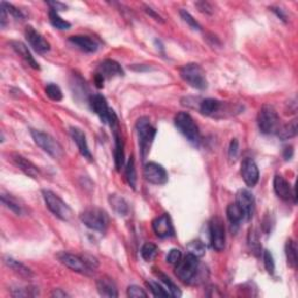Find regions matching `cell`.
Instances as JSON below:
<instances>
[{"label": "cell", "instance_id": "cell-22", "mask_svg": "<svg viewBox=\"0 0 298 298\" xmlns=\"http://www.w3.org/2000/svg\"><path fill=\"white\" fill-rule=\"evenodd\" d=\"M97 290L99 295L103 297L114 298L118 297V289L112 279L107 276H103L97 280Z\"/></svg>", "mask_w": 298, "mask_h": 298}, {"label": "cell", "instance_id": "cell-30", "mask_svg": "<svg viewBox=\"0 0 298 298\" xmlns=\"http://www.w3.org/2000/svg\"><path fill=\"white\" fill-rule=\"evenodd\" d=\"M285 255H287V261L289 267L296 268L297 266V246L296 242L292 239H289L285 244Z\"/></svg>", "mask_w": 298, "mask_h": 298}, {"label": "cell", "instance_id": "cell-18", "mask_svg": "<svg viewBox=\"0 0 298 298\" xmlns=\"http://www.w3.org/2000/svg\"><path fill=\"white\" fill-rule=\"evenodd\" d=\"M274 191L277 194V197L283 201L295 198V191H293L291 184L281 175H276L274 177Z\"/></svg>", "mask_w": 298, "mask_h": 298}, {"label": "cell", "instance_id": "cell-7", "mask_svg": "<svg viewBox=\"0 0 298 298\" xmlns=\"http://www.w3.org/2000/svg\"><path fill=\"white\" fill-rule=\"evenodd\" d=\"M200 270V261L198 257L189 254L184 259H181L175 267V274L184 283H191Z\"/></svg>", "mask_w": 298, "mask_h": 298}, {"label": "cell", "instance_id": "cell-41", "mask_svg": "<svg viewBox=\"0 0 298 298\" xmlns=\"http://www.w3.org/2000/svg\"><path fill=\"white\" fill-rule=\"evenodd\" d=\"M180 14H181L182 19L184 20V22L188 23V25L191 27L192 29H194V30H200L201 29V25L196 21V19H193V17L189 13V12H186L184 10H181Z\"/></svg>", "mask_w": 298, "mask_h": 298}, {"label": "cell", "instance_id": "cell-35", "mask_svg": "<svg viewBox=\"0 0 298 298\" xmlns=\"http://www.w3.org/2000/svg\"><path fill=\"white\" fill-rule=\"evenodd\" d=\"M157 246L153 244V242H146L141 248V256L145 261L149 262L155 259V256L157 255Z\"/></svg>", "mask_w": 298, "mask_h": 298}, {"label": "cell", "instance_id": "cell-2", "mask_svg": "<svg viewBox=\"0 0 298 298\" xmlns=\"http://www.w3.org/2000/svg\"><path fill=\"white\" fill-rule=\"evenodd\" d=\"M43 200H45L47 208L50 210V212L55 214L58 219L63 221H69L73 218V210L67 203L58 197L56 193H54L50 190H43L42 191Z\"/></svg>", "mask_w": 298, "mask_h": 298}, {"label": "cell", "instance_id": "cell-6", "mask_svg": "<svg viewBox=\"0 0 298 298\" xmlns=\"http://www.w3.org/2000/svg\"><path fill=\"white\" fill-rule=\"evenodd\" d=\"M257 125L263 134L277 133L280 128V117L272 105H263L257 114Z\"/></svg>", "mask_w": 298, "mask_h": 298}, {"label": "cell", "instance_id": "cell-27", "mask_svg": "<svg viewBox=\"0 0 298 298\" xmlns=\"http://www.w3.org/2000/svg\"><path fill=\"white\" fill-rule=\"evenodd\" d=\"M298 127H297V119H293L288 124H285L284 126H282L277 130V137H279L281 140H290V139L295 138L298 132Z\"/></svg>", "mask_w": 298, "mask_h": 298}, {"label": "cell", "instance_id": "cell-42", "mask_svg": "<svg viewBox=\"0 0 298 298\" xmlns=\"http://www.w3.org/2000/svg\"><path fill=\"white\" fill-rule=\"evenodd\" d=\"M127 295L130 298H146L148 296L145 290L138 287V285H129L128 289H127Z\"/></svg>", "mask_w": 298, "mask_h": 298}, {"label": "cell", "instance_id": "cell-32", "mask_svg": "<svg viewBox=\"0 0 298 298\" xmlns=\"http://www.w3.org/2000/svg\"><path fill=\"white\" fill-rule=\"evenodd\" d=\"M126 180L128 182L130 188L135 190L137 186V169H135L134 157L130 156L126 165Z\"/></svg>", "mask_w": 298, "mask_h": 298}, {"label": "cell", "instance_id": "cell-44", "mask_svg": "<svg viewBox=\"0 0 298 298\" xmlns=\"http://www.w3.org/2000/svg\"><path fill=\"white\" fill-rule=\"evenodd\" d=\"M2 5L5 7L6 9V11L9 12V13H11L12 15H13V17L15 18V19H18V20H22L23 18V14H22V12L20 11V10H18L17 7H14L13 5H12V4H9V3H5V2H3L2 3Z\"/></svg>", "mask_w": 298, "mask_h": 298}, {"label": "cell", "instance_id": "cell-33", "mask_svg": "<svg viewBox=\"0 0 298 298\" xmlns=\"http://www.w3.org/2000/svg\"><path fill=\"white\" fill-rule=\"evenodd\" d=\"M186 249H188L189 254H192V255L197 257H202L206 252V246L202 240H192L190 241L188 246H186Z\"/></svg>", "mask_w": 298, "mask_h": 298}, {"label": "cell", "instance_id": "cell-29", "mask_svg": "<svg viewBox=\"0 0 298 298\" xmlns=\"http://www.w3.org/2000/svg\"><path fill=\"white\" fill-rule=\"evenodd\" d=\"M226 214H227V218L232 226H239L241 220L244 219V213H242L239 206L237 205V203H231L227 206Z\"/></svg>", "mask_w": 298, "mask_h": 298}, {"label": "cell", "instance_id": "cell-4", "mask_svg": "<svg viewBox=\"0 0 298 298\" xmlns=\"http://www.w3.org/2000/svg\"><path fill=\"white\" fill-rule=\"evenodd\" d=\"M137 132L139 138V147H140V153L142 160H145L147 155L149 154L150 147L156 135V129L150 125L148 118H140L137 122Z\"/></svg>", "mask_w": 298, "mask_h": 298}, {"label": "cell", "instance_id": "cell-21", "mask_svg": "<svg viewBox=\"0 0 298 298\" xmlns=\"http://www.w3.org/2000/svg\"><path fill=\"white\" fill-rule=\"evenodd\" d=\"M69 41L85 53H96L98 50V43L94 39L86 35H75L70 37Z\"/></svg>", "mask_w": 298, "mask_h": 298}, {"label": "cell", "instance_id": "cell-39", "mask_svg": "<svg viewBox=\"0 0 298 298\" xmlns=\"http://www.w3.org/2000/svg\"><path fill=\"white\" fill-rule=\"evenodd\" d=\"M147 284H148L150 291L153 292L154 296H156V297H169L170 296V293L167 291V289L162 287L161 284H158L157 282L149 281V282H147Z\"/></svg>", "mask_w": 298, "mask_h": 298}, {"label": "cell", "instance_id": "cell-25", "mask_svg": "<svg viewBox=\"0 0 298 298\" xmlns=\"http://www.w3.org/2000/svg\"><path fill=\"white\" fill-rule=\"evenodd\" d=\"M222 106H224V103L222 102L217 101V99L209 98V99H204V101H202L200 110L204 116L214 117V114L219 112Z\"/></svg>", "mask_w": 298, "mask_h": 298}, {"label": "cell", "instance_id": "cell-26", "mask_svg": "<svg viewBox=\"0 0 298 298\" xmlns=\"http://www.w3.org/2000/svg\"><path fill=\"white\" fill-rule=\"evenodd\" d=\"M5 264L13 270L15 274H18L19 276L23 277V279L29 280L34 276L33 272H31L28 267H26V266L21 263V262L12 259V257H5Z\"/></svg>", "mask_w": 298, "mask_h": 298}, {"label": "cell", "instance_id": "cell-37", "mask_svg": "<svg viewBox=\"0 0 298 298\" xmlns=\"http://www.w3.org/2000/svg\"><path fill=\"white\" fill-rule=\"evenodd\" d=\"M46 93H47V96L51 99V101H55V102L62 101V98H63L62 90L59 89L58 85L54 84V83H49V84L46 86Z\"/></svg>", "mask_w": 298, "mask_h": 298}, {"label": "cell", "instance_id": "cell-31", "mask_svg": "<svg viewBox=\"0 0 298 298\" xmlns=\"http://www.w3.org/2000/svg\"><path fill=\"white\" fill-rule=\"evenodd\" d=\"M156 275L158 276V279L161 280L162 283L164 284V287L167 289V291H168L170 293V296L172 297H181L182 296V292L181 290L178 289V287L176 284L174 283V282L169 279L168 276L164 275L163 273H156Z\"/></svg>", "mask_w": 298, "mask_h": 298}, {"label": "cell", "instance_id": "cell-14", "mask_svg": "<svg viewBox=\"0 0 298 298\" xmlns=\"http://www.w3.org/2000/svg\"><path fill=\"white\" fill-rule=\"evenodd\" d=\"M90 106L94 113L97 114L101 119L102 122L104 124H109V116L111 112V109L107 105V102L105 97L101 93L92 94L90 97Z\"/></svg>", "mask_w": 298, "mask_h": 298}, {"label": "cell", "instance_id": "cell-38", "mask_svg": "<svg viewBox=\"0 0 298 298\" xmlns=\"http://www.w3.org/2000/svg\"><path fill=\"white\" fill-rule=\"evenodd\" d=\"M248 245L250 249L253 250L254 253H260L261 246H260V240H259V234H257L255 228H250L248 233Z\"/></svg>", "mask_w": 298, "mask_h": 298}, {"label": "cell", "instance_id": "cell-47", "mask_svg": "<svg viewBox=\"0 0 298 298\" xmlns=\"http://www.w3.org/2000/svg\"><path fill=\"white\" fill-rule=\"evenodd\" d=\"M48 5L51 7L50 10H54V11H61V10L67 9V5L58 2H48Z\"/></svg>", "mask_w": 298, "mask_h": 298}, {"label": "cell", "instance_id": "cell-49", "mask_svg": "<svg viewBox=\"0 0 298 298\" xmlns=\"http://www.w3.org/2000/svg\"><path fill=\"white\" fill-rule=\"evenodd\" d=\"M292 155H293V149H292V147L290 146V147H285L284 148V152H283V157L285 158V160H290V158L292 157Z\"/></svg>", "mask_w": 298, "mask_h": 298}, {"label": "cell", "instance_id": "cell-28", "mask_svg": "<svg viewBox=\"0 0 298 298\" xmlns=\"http://www.w3.org/2000/svg\"><path fill=\"white\" fill-rule=\"evenodd\" d=\"M109 202L114 211H116L119 216H126L128 213V204L122 197H119L117 194H111L109 198Z\"/></svg>", "mask_w": 298, "mask_h": 298}, {"label": "cell", "instance_id": "cell-8", "mask_svg": "<svg viewBox=\"0 0 298 298\" xmlns=\"http://www.w3.org/2000/svg\"><path fill=\"white\" fill-rule=\"evenodd\" d=\"M81 220L87 228L97 232H104L109 224V217L106 212L98 208H91L82 212Z\"/></svg>", "mask_w": 298, "mask_h": 298}, {"label": "cell", "instance_id": "cell-51", "mask_svg": "<svg viewBox=\"0 0 298 298\" xmlns=\"http://www.w3.org/2000/svg\"><path fill=\"white\" fill-rule=\"evenodd\" d=\"M53 296H56V297H65L67 293L65 292H62L61 290L57 289V290H55V291L53 292Z\"/></svg>", "mask_w": 298, "mask_h": 298}, {"label": "cell", "instance_id": "cell-17", "mask_svg": "<svg viewBox=\"0 0 298 298\" xmlns=\"http://www.w3.org/2000/svg\"><path fill=\"white\" fill-rule=\"evenodd\" d=\"M96 74L104 79H111L124 76V70L118 62L113 61V59H105L99 64Z\"/></svg>", "mask_w": 298, "mask_h": 298}, {"label": "cell", "instance_id": "cell-12", "mask_svg": "<svg viewBox=\"0 0 298 298\" xmlns=\"http://www.w3.org/2000/svg\"><path fill=\"white\" fill-rule=\"evenodd\" d=\"M236 203L240 208L242 213H244V219L245 220L252 219L254 210H255V200H254V196L252 194V192L245 189L240 190V191L237 193Z\"/></svg>", "mask_w": 298, "mask_h": 298}, {"label": "cell", "instance_id": "cell-23", "mask_svg": "<svg viewBox=\"0 0 298 298\" xmlns=\"http://www.w3.org/2000/svg\"><path fill=\"white\" fill-rule=\"evenodd\" d=\"M113 134H114V162H116L117 170H120L125 163V152H124V141L120 133H119V126L114 127Z\"/></svg>", "mask_w": 298, "mask_h": 298}, {"label": "cell", "instance_id": "cell-48", "mask_svg": "<svg viewBox=\"0 0 298 298\" xmlns=\"http://www.w3.org/2000/svg\"><path fill=\"white\" fill-rule=\"evenodd\" d=\"M145 11L147 12V13H148L150 17L152 18H154L155 20H156V21H160V22H163V19H162V17L161 15H158L156 12H155L153 9H150V7H145Z\"/></svg>", "mask_w": 298, "mask_h": 298}, {"label": "cell", "instance_id": "cell-45", "mask_svg": "<svg viewBox=\"0 0 298 298\" xmlns=\"http://www.w3.org/2000/svg\"><path fill=\"white\" fill-rule=\"evenodd\" d=\"M238 153H239V142H238L237 139H233V140L231 141V145H229V150H228L229 157H231L232 160H236L238 156Z\"/></svg>", "mask_w": 298, "mask_h": 298}, {"label": "cell", "instance_id": "cell-46", "mask_svg": "<svg viewBox=\"0 0 298 298\" xmlns=\"http://www.w3.org/2000/svg\"><path fill=\"white\" fill-rule=\"evenodd\" d=\"M198 7V10H200L201 12H203V13H208V14H211L213 12V9L212 6L210 5L209 3L206 2H200V3H196L194 4Z\"/></svg>", "mask_w": 298, "mask_h": 298}, {"label": "cell", "instance_id": "cell-19", "mask_svg": "<svg viewBox=\"0 0 298 298\" xmlns=\"http://www.w3.org/2000/svg\"><path fill=\"white\" fill-rule=\"evenodd\" d=\"M11 157L13 163L17 165L23 174H26L27 176H29L31 178H38L40 176V170L38 167L34 163H31L29 160H27L26 157H23L22 155L13 153L11 155Z\"/></svg>", "mask_w": 298, "mask_h": 298}, {"label": "cell", "instance_id": "cell-9", "mask_svg": "<svg viewBox=\"0 0 298 298\" xmlns=\"http://www.w3.org/2000/svg\"><path fill=\"white\" fill-rule=\"evenodd\" d=\"M57 259L63 266H65L67 268L71 269L73 272L86 274V275L91 272H93V270L90 268L89 263L86 262L85 256H78L68 252H61L57 254Z\"/></svg>", "mask_w": 298, "mask_h": 298}, {"label": "cell", "instance_id": "cell-20", "mask_svg": "<svg viewBox=\"0 0 298 298\" xmlns=\"http://www.w3.org/2000/svg\"><path fill=\"white\" fill-rule=\"evenodd\" d=\"M70 134L74 142L77 145V148L79 150V153L82 154V156L84 158H87L89 161H92V154H91L89 146H87L85 133L83 132L82 129L76 128V127H71Z\"/></svg>", "mask_w": 298, "mask_h": 298}, {"label": "cell", "instance_id": "cell-3", "mask_svg": "<svg viewBox=\"0 0 298 298\" xmlns=\"http://www.w3.org/2000/svg\"><path fill=\"white\" fill-rule=\"evenodd\" d=\"M180 75L183 81L197 90H204L208 87L205 71L197 63H189L180 69Z\"/></svg>", "mask_w": 298, "mask_h": 298}, {"label": "cell", "instance_id": "cell-5", "mask_svg": "<svg viewBox=\"0 0 298 298\" xmlns=\"http://www.w3.org/2000/svg\"><path fill=\"white\" fill-rule=\"evenodd\" d=\"M175 126L177 129L188 139L193 145H198L201 141V132L200 128L192 117L186 112H180L175 117Z\"/></svg>", "mask_w": 298, "mask_h": 298}, {"label": "cell", "instance_id": "cell-15", "mask_svg": "<svg viewBox=\"0 0 298 298\" xmlns=\"http://www.w3.org/2000/svg\"><path fill=\"white\" fill-rule=\"evenodd\" d=\"M26 39L31 48L40 54H45L50 50V45L47 40L42 37L39 31L35 30L33 27H27L25 31Z\"/></svg>", "mask_w": 298, "mask_h": 298}, {"label": "cell", "instance_id": "cell-36", "mask_svg": "<svg viewBox=\"0 0 298 298\" xmlns=\"http://www.w3.org/2000/svg\"><path fill=\"white\" fill-rule=\"evenodd\" d=\"M2 202L3 204L6 206V208H9L12 212H14L15 214H21L22 213V208L21 205L19 204V203L14 200L13 197H11L10 194H5L3 193L2 194Z\"/></svg>", "mask_w": 298, "mask_h": 298}, {"label": "cell", "instance_id": "cell-16", "mask_svg": "<svg viewBox=\"0 0 298 298\" xmlns=\"http://www.w3.org/2000/svg\"><path fill=\"white\" fill-rule=\"evenodd\" d=\"M153 231L158 238H162V239H165V238H170L174 236V226L169 214H162V216L157 217L156 219L153 221Z\"/></svg>", "mask_w": 298, "mask_h": 298}, {"label": "cell", "instance_id": "cell-40", "mask_svg": "<svg viewBox=\"0 0 298 298\" xmlns=\"http://www.w3.org/2000/svg\"><path fill=\"white\" fill-rule=\"evenodd\" d=\"M263 263L266 270H267L269 274H274V272H275V262H274L273 254L267 249L263 252Z\"/></svg>", "mask_w": 298, "mask_h": 298}, {"label": "cell", "instance_id": "cell-1", "mask_svg": "<svg viewBox=\"0 0 298 298\" xmlns=\"http://www.w3.org/2000/svg\"><path fill=\"white\" fill-rule=\"evenodd\" d=\"M30 135L35 141V144H37L43 152H46L47 154L50 155L51 157L55 158V160H59V158L63 157L64 152H63L62 146L59 145V142L56 139L51 137V135L38 129H30Z\"/></svg>", "mask_w": 298, "mask_h": 298}, {"label": "cell", "instance_id": "cell-10", "mask_svg": "<svg viewBox=\"0 0 298 298\" xmlns=\"http://www.w3.org/2000/svg\"><path fill=\"white\" fill-rule=\"evenodd\" d=\"M210 238H211V245L213 249L217 252H221L225 248L226 244V233L225 224L221 218L214 217L210 222Z\"/></svg>", "mask_w": 298, "mask_h": 298}, {"label": "cell", "instance_id": "cell-11", "mask_svg": "<svg viewBox=\"0 0 298 298\" xmlns=\"http://www.w3.org/2000/svg\"><path fill=\"white\" fill-rule=\"evenodd\" d=\"M144 176L147 182L155 185H163L168 182V173L163 167L156 162H149L145 165Z\"/></svg>", "mask_w": 298, "mask_h": 298}, {"label": "cell", "instance_id": "cell-43", "mask_svg": "<svg viewBox=\"0 0 298 298\" xmlns=\"http://www.w3.org/2000/svg\"><path fill=\"white\" fill-rule=\"evenodd\" d=\"M182 259V252L180 249H172L167 255V262L170 264H177L180 260Z\"/></svg>", "mask_w": 298, "mask_h": 298}, {"label": "cell", "instance_id": "cell-13", "mask_svg": "<svg viewBox=\"0 0 298 298\" xmlns=\"http://www.w3.org/2000/svg\"><path fill=\"white\" fill-rule=\"evenodd\" d=\"M241 177L244 182L246 183V185L249 186V188H253L257 184L260 178V172L259 168L254 160L252 158H245L241 163Z\"/></svg>", "mask_w": 298, "mask_h": 298}, {"label": "cell", "instance_id": "cell-34", "mask_svg": "<svg viewBox=\"0 0 298 298\" xmlns=\"http://www.w3.org/2000/svg\"><path fill=\"white\" fill-rule=\"evenodd\" d=\"M49 20H50L51 25H53L55 28H57V29L64 30V29H69L71 27L70 22L65 21V20H63L61 17H59L57 11H54V10L49 11Z\"/></svg>", "mask_w": 298, "mask_h": 298}, {"label": "cell", "instance_id": "cell-24", "mask_svg": "<svg viewBox=\"0 0 298 298\" xmlns=\"http://www.w3.org/2000/svg\"><path fill=\"white\" fill-rule=\"evenodd\" d=\"M11 46H12V48L14 49L15 53L20 55V56H21L27 63H28V65H30L31 68H33V69H37V70L40 69L39 63L35 61L33 56H31L28 47H27L25 43H22L20 41H12Z\"/></svg>", "mask_w": 298, "mask_h": 298}, {"label": "cell", "instance_id": "cell-50", "mask_svg": "<svg viewBox=\"0 0 298 298\" xmlns=\"http://www.w3.org/2000/svg\"><path fill=\"white\" fill-rule=\"evenodd\" d=\"M6 22H7V11L5 7L2 5V19H0V25H2V27H5Z\"/></svg>", "mask_w": 298, "mask_h": 298}]
</instances>
